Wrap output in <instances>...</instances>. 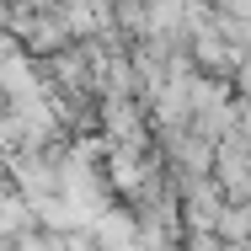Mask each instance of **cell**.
Returning a JSON list of instances; mask_svg holds the SVG:
<instances>
[{"label": "cell", "instance_id": "1", "mask_svg": "<svg viewBox=\"0 0 251 251\" xmlns=\"http://www.w3.org/2000/svg\"><path fill=\"white\" fill-rule=\"evenodd\" d=\"M97 235H101V251H134L139 246V230H134L123 214H101Z\"/></svg>", "mask_w": 251, "mask_h": 251}]
</instances>
